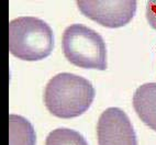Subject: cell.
I'll list each match as a JSON object with an SVG mask.
<instances>
[{
	"label": "cell",
	"mask_w": 156,
	"mask_h": 145,
	"mask_svg": "<svg viewBox=\"0 0 156 145\" xmlns=\"http://www.w3.org/2000/svg\"><path fill=\"white\" fill-rule=\"evenodd\" d=\"M95 96V88L88 79L70 72H59L46 84L43 100L52 115L74 119L90 108Z\"/></svg>",
	"instance_id": "6da1fadb"
},
{
	"label": "cell",
	"mask_w": 156,
	"mask_h": 145,
	"mask_svg": "<svg viewBox=\"0 0 156 145\" xmlns=\"http://www.w3.org/2000/svg\"><path fill=\"white\" fill-rule=\"evenodd\" d=\"M54 48L53 30L44 20L19 17L9 23V51L22 61H42Z\"/></svg>",
	"instance_id": "7a4b0ae2"
},
{
	"label": "cell",
	"mask_w": 156,
	"mask_h": 145,
	"mask_svg": "<svg viewBox=\"0 0 156 145\" xmlns=\"http://www.w3.org/2000/svg\"><path fill=\"white\" fill-rule=\"evenodd\" d=\"M62 51L70 64L80 68L106 70L108 67L103 37L80 23L65 29L62 36Z\"/></svg>",
	"instance_id": "3957f363"
},
{
	"label": "cell",
	"mask_w": 156,
	"mask_h": 145,
	"mask_svg": "<svg viewBox=\"0 0 156 145\" xmlns=\"http://www.w3.org/2000/svg\"><path fill=\"white\" fill-rule=\"evenodd\" d=\"M76 5L85 17L110 29L130 23L136 11L134 0H78Z\"/></svg>",
	"instance_id": "277c9868"
},
{
	"label": "cell",
	"mask_w": 156,
	"mask_h": 145,
	"mask_svg": "<svg viewBox=\"0 0 156 145\" xmlns=\"http://www.w3.org/2000/svg\"><path fill=\"white\" fill-rule=\"evenodd\" d=\"M98 145H137L131 121L122 109H106L98 119Z\"/></svg>",
	"instance_id": "5b68a950"
},
{
	"label": "cell",
	"mask_w": 156,
	"mask_h": 145,
	"mask_svg": "<svg viewBox=\"0 0 156 145\" xmlns=\"http://www.w3.org/2000/svg\"><path fill=\"white\" fill-rule=\"evenodd\" d=\"M132 102L141 121L156 132V83L140 86L134 92Z\"/></svg>",
	"instance_id": "8992f818"
},
{
	"label": "cell",
	"mask_w": 156,
	"mask_h": 145,
	"mask_svg": "<svg viewBox=\"0 0 156 145\" xmlns=\"http://www.w3.org/2000/svg\"><path fill=\"white\" fill-rule=\"evenodd\" d=\"M9 145H36L33 126L22 115H9Z\"/></svg>",
	"instance_id": "52a82bcc"
},
{
	"label": "cell",
	"mask_w": 156,
	"mask_h": 145,
	"mask_svg": "<svg viewBox=\"0 0 156 145\" xmlns=\"http://www.w3.org/2000/svg\"><path fill=\"white\" fill-rule=\"evenodd\" d=\"M45 145H88L79 132L68 128H58L48 133Z\"/></svg>",
	"instance_id": "ba28073f"
},
{
	"label": "cell",
	"mask_w": 156,
	"mask_h": 145,
	"mask_svg": "<svg viewBox=\"0 0 156 145\" xmlns=\"http://www.w3.org/2000/svg\"><path fill=\"white\" fill-rule=\"evenodd\" d=\"M146 19L154 30H156V0L146 3Z\"/></svg>",
	"instance_id": "9c48e42d"
}]
</instances>
